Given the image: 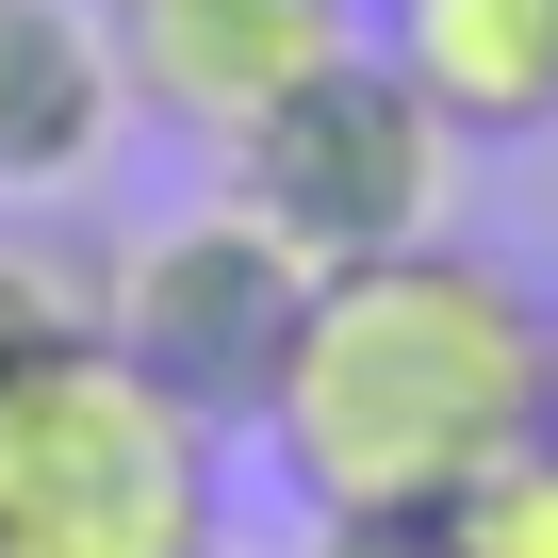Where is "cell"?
<instances>
[{"label":"cell","mask_w":558,"mask_h":558,"mask_svg":"<svg viewBox=\"0 0 558 558\" xmlns=\"http://www.w3.org/2000/svg\"><path fill=\"white\" fill-rule=\"evenodd\" d=\"M444 542L460 558H558V444H509L444 493Z\"/></svg>","instance_id":"cell-8"},{"label":"cell","mask_w":558,"mask_h":558,"mask_svg":"<svg viewBox=\"0 0 558 558\" xmlns=\"http://www.w3.org/2000/svg\"><path fill=\"white\" fill-rule=\"evenodd\" d=\"M525 362H542V279L427 230L313 279L246 444L296 476V509H444L476 460L525 444Z\"/></svg>","instance_id":"cell-1"},{"label":"cell","mask_w":558,"mask_h":558,"mask_svg":"<svg viewBox=\"0 0 558 558\" xmlns=\"http://www.w3.org/2000/svg\"><path fill=\"white\" fill-rule=\"evenodd\" d=\"M525 444H558V296H542V362H525Z\"/></svg>","instance_id":"cell-11"},{"label":"cell","mask_w":558,"mask_h":558,"mask_svg":"<svg viewBox=\"0 0 558 558\" xmlns=\"http://www.w3.org/2000/svg\"><path fill=\"white\" fill-rule=\"evenodd\" d=\"M99 34H116L148 116H181L197 148H246L313 66L362 50V0H116Z\"/></svg>","instance_id":"cell-5"},{"label":"cell","mask_w":558,"mask_h":558,"mask_svg":"<svg viewBox=\"0 0 558 558\" xmlns=\"http://www.w3.org/2000/svg\"><path fill=\"white\" fill-rule=\"evenodd\" d=\"M0 558H230V427L99 329L0 378Z\"/></svg>","instance_id":"cell-2"},{"label":"cell","mask_w":558,"mask_h":558,"mask_svg":"<svg viewBox=\"0 0 558 558\" xmlns=\"http://www.w3.org/2000/svg\"><path fill=\"white\" fill-rule=\"evenodd\" d=\"M378 50L460 148L558 132V0H378Z\"/></svg>","instance_id":"cell-6"},{"label":"cell","mask_w":558,"mask_h":558,"mask_svg":"<svg viewBox=\"0 0 558 558\" xmlns=\"http://www.w3.org/2000/svg\"><path fill=\"white\" fill-rule=\"evenodd\" d=\"M132 116V66L83 0H0V197H66Z\"/></svg>","instance_id":"cell-7"},{"label":"cell","mask_w":558,"mask_h":558,"mask_svg":"<svg viewBox=\"0 0 558 558\" xmlns=\"http://www.w3.org/2000/svg\"><path fill=\"white\" fill-rule=\"evenodd\" d=\"M296 558H460V542H444V509H313Z\"/></svg>","instance_id":"cell-10"},{"label":"cell","mask_w":558,"mask_h":558,"mask_svg":"<svg viewBox=\"0 0 558 558\" xmlns=\"http://www.w3.org/2000/svg\"><path fill=\"white\" fill-rule=\"evenodd\" d=\"M83 329H99V279H83V263H50L34 230H0V378L50 362V345H83Z\"/></svg>","instance_id":"cell-9"},{"label":"cell","mask_w":558,"mask_h":558,"mask_svg":"<svg viewBox=\"0 0 558 558\" xmlns=\"http://www.w3.org/2000/svg\"><path fill=\"white\" fill-rule=\"evenodd\" d=\"M313 246H279L246 197H197V214H148L99 279V345L132 378H165L197 427H263L279 362H296V313H313Z\"/></svg>","instance_id":"cell-3"},{"label":"cell","mask_w":558,"mask_h":558,"mask_svg":"<svg viewBox=\"0 0 558 558\" xmlns=\"http://www.w3.org/2000/svg\"><path fill=\"white\" fill-rule=\"evenodd\" d=\"M230 197H246L279 246H313V263H378V246H427V230H444L460 132H444V116L395 83V50L362 34L345 66H313L296 99L230 148Z\"/></svg>","instance_id":"cell-4"}]
</instances>
